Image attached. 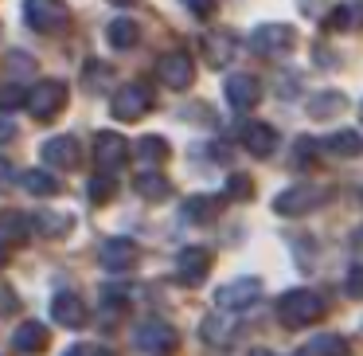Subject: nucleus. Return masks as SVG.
<instances>
[{
	"label": "nucleus",
	"mask_w": 363,
	"mask_h": 356,
	"mask_svg": "<svg viewBox=\"0 0 363 356\" xmlns=\"http://www.w3.org/2000/svg\"><path fill=\"white\" fill-rule=\"evenodd\" d=\"M133 188L141 192L145 200H168L172 196V184H168V176H160V173H141Z\"/></svg>",
	"instance_id": "22"
},
{
	"label": "nucleus",
	"mask_w": 363,
	"mask_h": 356,
	"mask_svg": "<svg viewBox=\"0 0 363 356\" xmlns=\"http://www.w3.org/2000/svg\"><path fill=\"white\" fill-rule=\"evenodd\" d=\"M157 75H160L164 87L184 90L191 79H196V71H191V55L188 51H168V55H160L157 59Z\"/></svg>",
	"instance_id": "9"
},
{
	"label": "nucleus",
	"mask_w": 363,
	"mask_h": 356,
	"mask_svg": "<svg viewBox=\"0 0 363 356\" xmlns=\"http://www.w3.org/2000/svg\"><path fill=\"white\" fill-rule=\"evenodd\" d=\"M184 4H188V9H191V16H211V12H215V4H219V0H184Z\"/></svg>",
	"instance_id": "36"
},
{
	"label": "nucleus",
	"mask_w": 363,
	"mask_h": 356,
	"mask_svg": "<svg viewBox=\"0 0 363 356\" xmlns=\"http://www.w3.org/2000/svg\"><path fill=\"white\" fill-rule=\"evenodd\" d=\"M43 165L79 168V141H74V137H51V141L43 145Z\"/></svg>",
	"instance_id": "13"
},
{
	"label": "nucleus",
	"mask_w": 363,
	"mask_h": 356,
	"mask_svg": "<svg viewBox=\"0 0 363 356\" xmlns=\"http://www.w3.org/2000/svg\"><path fill=\"white\" fill-rule=\"evenodd\" d=\"M125 137L121 134H110V129H102V134H94V165L98 173H113L118 165H125Z\"/></svg>",
	"instance_id": "8"
},
{
	"label": "nucleus",
	"mask_w": 363,
	"mask_h": 356,
	"mask_svg": "<svg viewBox=\"0 0 363 356\" xmlns=\"http://www.w3.org/2000/svg\"><path fill=\"white\" fill-rule=\"evenodd\" d=\"M277 317H281L289 329H301V325H313L324 317V301L316 298L313 290H289L277 298Z\"/></svg>",
	"instance_id": "1"
},
{
	"label": "nucleus",
	"mask_w": 363,
	"mask_h": 356,
	"mask_svg": "<svg viewBox=\"0 0 363 356\" xmlns=\"http://www.w3.org/2000/svg\"><path fill=\"white\" fill-rule=\"evenodd\" d=\"M0 262H4V247H0Z\"/></svg>",
	"instance_id": "40"
},
{
	"label": "nucleus",
	"mask_w": 363,
	"mask_h": 356,
	"mask_svg": "<svg viewBox=\"0 0 363 356\" xmlns=\"http://www.w3.org/2000/svg\"><path fill=\"white\" fill-rule=\"evenodd\" d=\"M113 192H118V180H113V173H98L94 180H90V200H94V204H110Z\"/></svg>",
	"instance_id": "29"
},
{
	"label": "nucleus",
	"mask_w": 363,
	"mask_h": 356,
	"mask_svg": "<svg viewBox=\"0 0 363 356\" xmlns=\"http://www.w3.org/2000/svg\"><path fill=\"white\" fill-rule=\"evenodd\" d=\"M28 102V90L24 87H4L0 90V110H16V106Z\"/></svg>",
	"instance_id": "30"
},
{
	"label": "nucleus",
	"mask_w": 363,
	"mask_h": 356,
	"mask_svg": "<svg viewBox=\"0 0 363 356\" xmlns=\"http://www.w3.org/2000/svg\"><path fill=\"white\" fill-rule=\"evenodd\" d=\"M250 48L258 51V55H285V51L293 48V28H285V24H262V28H254Z\"/></svg>",
	"instance_id": "10"
},
{
	"label": "nucleus",
	"mask_w": 363,
	"mask_h": 356,
	"mask_svg": "<svg viewBox=\"0 0 363 356\" xmlns=\"http://www.w3.org/2000/svg\"><path fill=\"white\" fill-rule=\"evenodd\" d=\"M223 200L219 196H188V204H184V220L191 223H211L215 215H219Z\"/></svg>",
	"instance_id": "18"
},
{
	"label": "nucleus",
	"mask_w": 363,
	"mask_h": 356,
	"mask_svg": "<svg viewBox=\"0 0 363 356\" xmlns=\"http://www.w3.org/2000/svg\"><path fill=\"white\" fill-rule=\"evenodd\" d=\"M230 55H235V43H230L227 36H207V40H203V59H207V67H227Z\"/></svg>",
	"instance_id": "21"
},
{
	"label": "nucleus",
	"mask_w": 363,
	"mask_h": 356,
	"mask_svg": "<svg viewBox=\"0 0 363 356\" xmlns=\"http://www.w3.org/2000/svg\"><path fill=\"white\" fill-rule=\"evenodd\" d=\"M110 4H118V9H125V4H137V0H110Z\"/></svg>",
	"instance_id": "38"
},
{
	"label": "nucleus",
	"mask_w": 363,
	"mask_h": 356,
	"mask_svg": "<svg viewBox=\"0 0 363 356\" xmlns=\"http://www.w3.org/2000/svg\"><path fill=\"white\" fill-rule=\"evenodd\" d=\"M316 192L313 188H285L281 196L274 200V212L277 215H305L308 207H316Z\"/></svg>",
	"instance_id": "16"
},
{
	"label": "nucleus",
	"mask_w": 363,
	"mask_h": 356,
	"mask_svg": "<svg viewBox=\"0 0 363 356\" xmlns=\"http://www.w3.org/2000/svg\"><path fill=\"white\" fill-rule=\"evenodd\" d=\"M28 106H32V114L35 118H55L59 110L67 106V82H59V79H43V82H35L32 90H28Z\"/></svg>",
	"instance_id": "2"
},
{
	"label": "nucleus",
	"mask_w": 363,
	"mask_h": 356,
	"mask_svg": "<svg viewBox=\"0 0 363 356\" xmlns=\"http://www.w3.org/2000/svg\"><path fill=\"white\" fill-rule=\"evenodd\" d=\"M113 118L118 122H137L145 118V114L152 110V90L145 87V82H129V87L118 90V98H113Z\"/></svg>",
	"instance_id": "3"
},
{
	"label": "nucleus",
	"mask_w": 363,
	"mask_h": 356,
	"mask_svg": "<svg viewBox=\"0 0 363 356\" xmlns=\"http://www.w3.org/2000/svg\"><path fill=\"white\" fill-rule=\"evenodd\" d=\"M254 192V184H250V176H242V173H235L227 180V196H235V200H246Z\"/></svg>",
	"instance_id": "33"
},
{
	"label": "nucleus",
	"mask_w": 363,
	"mask_h": 356,
	"mask_svg": "<svg viewBox=\"0 0 363 356\" xmlns=\"http://www.w3.org/2000/svg\"><path fill=\"white\" fill-rule=\"evenodd\" d=\"M12 313H20V298H16L12 286L0 282V317H12Z\"/></svg>",
	"instance_id": "32"
},
{
	"label": "nucleus",
	"mask_w": 363,
	"mask_h": 356,
	"mask_svg": "<svg viewBox=\"0 0 363 356\" xmlns=\"http://www.w3.org/2000/svg\"><path fill=\"white\" fill-rule=\"evenodd\" d=\"M133 345L145 348V352L168 356V352H176V345H180V333H176L168 321H145L141 329L133 333Z\"/></svg>",
	"instance_id": "4"
},
{
	"label": "nucleus",
	"mask_w": 363,
	"mask_h": 356,
	"mask_svg": "<svg viewBox=\"0 0 363 356\" xmlns=\"http://www.w3.org/2000/svg\"><path fill=\"white\" fill-rule=\"evenodd\" d=\"M12 134H16V129H12V122H0V141H9Z\"/></svg>",
	"instance_id": "37"
},
{
	"label": "nucleus",
	"mask_w": 363,
	"mask_h": 356,
	"mask_svg": "<svg viewBox=\"0 0 363 356\" xmlns=\"http://www.w3.org/2000/svg\"><path fill=\"white\" fill-rule=\"evenodd\" d=\"M137 259H141V251H137L133 239H106L102 251H98V262H102V270H110V274H125V270H133Z\"/></svg>",
	"instance_id": "6"
},
{
	"label": "nucleus",
	"mask_w": 363,
	"mask_h": 356,
	"mask_svg": "<svg viewBox=\"0 0 363 356\" xmlns=\"http://www.w3.org/2000/svg\"><path fill=\"white\" fill-rule=\"evenodd\" d=\"M106 36H110V43H113V48H133V43L141 40V28H137L133 20H125V16H121V20H113V24L106 28Z\"/></svg>",
	"instance_id": "26"
},
{
	"label": "nucleus",
	"mask_w": 363,
	"mask_h": 356,
	"mask_svg": "<svg viewBox=\"0 0 363 356\" xmlns=\"http://www.w3.org/2000/svg\"><path fill=\"white\" fill-rule=\"evenodd\" d=\"M242 145L254 153V157H269V153L277 149L274 126H266V122H250V126H242Z\"/></svg>",
	"instance_id": "14"
},
{
	"label": "nucleus",
	"mask_w": 363,
	"mask_h": 356,
	"mask_svg": "<svg viewBox=\"0 0 363 356\" xmlns=\"http://www.w3.org/2000/svg\"><path fill=\"white\" fill-rule=\"evenodd\" d=\"M250 356H274V352H266V348H258V352H250Z\"/></svg>",
	"instance_id": "39"
},
{
	"label": "nucleus",
	"mask_w": 363,
	"mask_h": 356,
	"mask_svg": "<svg viewBox=\"0 0 363 356\" xmlns=\"http://www.w3.org/2000/svg\"><path fill=\"white\" fill-rule=\"evenodd\" d=\"M258 98H262V87L254 75H230L227 79V102L235 110H250V106H258Z\"/></svg>",
	"instance_id": "12"
},
{
	"label": "nucleus",
	"mask_w": 363,
	"mask_h": 356,
	"mask_svg": "<svg viewBox=\"0 0 363 356\" xmlns=\"http://www.w3.org/2000/svg\"><path fill=\"white\" fill-rule=\"evenodd\" d=\"M305 352H308V356H344V352H347V340L336 337V333H324V337L308 340Z\"/></svg>",
	"instance_id": "27"
},
{
	"label": "nucleus",
	"mask_w": 363,
	"mask_h": 356,
	"mask_svg": "<svg viewBox=\"0 0 363 356\" xmlns=\"http://www.w3.org/2000/svg\"><path fill=\"white\" fill-rule=\"evenodd\" d=\"M207 270H211V254H207L203 247H184L180 259H176V274L188 286H199L207 278Z\"/></svg>",
	"instance_id": "11"
},
{
	"label": "nucleus",
	"mask_w": 363,
	"mask_h": 356,
	"mask_svg": "<svg viewBox=\"0 0 363 356\" xmlns=\"http://www.w3.org/2000/svg\"><path fill=\"white\" fill-rule=\"evenodd\" d=\"M12 345H16V352H43L48 348V329L40 321H24L12 333Z\"/></svg>",
	"instance_id": "17"
},
{
	"label": "nucleus",
	"mask_w": 363,
	"mask_h": 356,
	"mask_svg": "<svg viewBox=\"0 0 363 356\" xmlns=\"http://www.w3.org/2000/svg\"><path fill=\"white\" fill-rule=\"evenodd\" d=\"M199 333H203L207 345H227L230 333H235V321H230V313H211V317H203Z\"/></svg>",
	"instance_id": "20"
},
{
	"label": "nucleus",
	"mask_w": 363,
	"mask_h": 356,
	"mask_svg": "<svg viewBox=\"0 0 363 356\" xmlns=\"http://www.w3.org/2000/svg\"><path fill=\"white\" fill-rule=\"evenodd\" d=\"M51 309H55V321L67 325V329H82L86 325V301L79 293H59Z\"/></svg>",
	"instance_id": "15"
},
{
	"label": "nucleus",
	"mask_w": 363,
	"mask_h": 356,
	"mask_svg": "<svg viewBox=\"0 0 363 356\" xmlns=\"http://www.w3.org/2000/svg\"><path fill=\"white\" fill-rule=\"evenodd\" d=\"M355 20H359V12H355V9H336L328 16V28H332V32H340V28H352Z\"/></svg>",
	"instance_id": "34"
},
{
	"label": "nucleus",
	"mask_w": 363,
	"mask_h": 356,
	"mask_svg": "<svg viewBox=\"0 0 363 356\" xmlns=\"http://www.w3.org/2000/svg\"><path fill=\"white\" fill-rule=\"evenodd\" d=\"M344 110V95H336V90H324V95H316L313 102H308V114H313V122H324L332 118V114Z\"/></svg>",
	"instance_id": "23"
},
{
	"label": "nucleus",
	"mask_w": 363,
	"mask_h": 356,
	"mask_svg": "<svg viewBox=\"0 0 363 356\" xmlns=\"http://www.w3.org/2000/svg\"><path fill=\"white\" fill-rule=\"evenodd\" d=\"M24 20L35 32H55V28H63L67 9L63 0H24Z\"/></svg>",
	"instance_id": "7"
},
{
	"label": "nucleus",
	"mask_w": 363,
	"mask_h": 356,
	"mask_svg": "<svg viewBox=\"0 0 363 356\" xmlns=\"http://www.w3.org/2000/svg\"><path fill=\"white\" fill-rule=\"evenodd\" d=\"M359 118H363V106H359Z\"/></svg>",
	"instance_id": "41"
},
{
	"label": "nucleus",
	"mask_w": 363,
	"mask_h": 356,
	"mask_svg": "<svg viewBox=\"0 0 363 356\" xmlns=\"http://www.w3.org/2000/svg\"><path fill=\"white\" fill-rule=\"evenodd\" d=\"M32 223L43 231V235H63V231H67V220H63V215H35Z\"/></svg>",
	"instance_id": "31"
},
{
	"label": "nucleus",
	"mask_w": 363,
	"mask_h": 356,
	"mask_svg": "<svg viewBox=\"0 0 363 356\" xmlns=\"http://www.w3.org/2000/svg\"><path fill=\"white\" fill-rule=\"evenodd\" d=\"M137 157H141L145 165L157 168L160 161L168 157V141H164V137H141V141H137Z\"/></svg>",
	"instance_id": "28"
},
{
	"label": "nucleus",
	"mask_w": 363,
	"mask_h": 356,
	"mask_svg": "<svg viewBox=\"0 0 363 356\" xmlns=\"http://www.w3.org/2000/svg\"><path fill=\"white\" fill-rule=\"evenodd\" d=\"M20 184H24L32 196H55L59 192V180L51 173H43V168H32V173H24L20 176Z\"/></svg>",
	"instance_id": "24"
},
{
	"label": "nucleus",
	"mask_w": 363,
	"mask_h": 356,
	"mask_svg": "<svg viewBox=\"0 0 363 356\" xmlns=\"http://www.w3.org/2000/svg\"><path fill=\"white\" fill-rule=\"evenodd\" d=\"M347 298H363V266H352V274H347Z\"/></svg>",
	"instance_id": "35"
},
{
	"label": "nucleus",
	"mask_w": 363,
	"mask_h": 356,
	"mask_svg": "<svg viewBox=\"0 0 363 356\" xmlns=\"http://www.w3.org/2000/svg\"><path fill=\"white\" fill-rule=\"evenodd\" d=\"M258 293H262L258 278H235V282H227V286H219V290H215V306L227 309V313H235V309L254 306V301H258Z\"/></svg>",
	"instance_id": "5"
},
{
	"label": "nucleus",
	"mask_w": 363,
	"mask_h": 356,
	"mask_svg": "<svg viewBox=\"0 0 363 356\" xmlns=\"http://www.w3.org/2000/svg\"><path fill=\"white\" fill-rule=\"evenodd\" d=\"M32 215H24V212H0V235L4 239H12V243H24L28 235H32Z\"/></svg>",
	"instance_id": "19"
},
{
	"label": "nucleus",
	"mask_w": 363,
	"mask_h": 356,
	"mask_svg": "<svg viewBox=\"0 0 363 356\" xmlns=\"http://www.w3.org/2000/svg\"><path fill=\"white\" fill-rule=\"evenodd\" d=\"M328 149L336 153V157H359V153H363V134H355V129L332 134L328 137Z\"/></svg>",
	"instance_id": "25"
}]
</instances>
